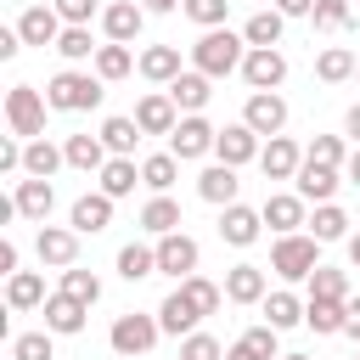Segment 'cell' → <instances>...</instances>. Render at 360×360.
I'll list each match as a JSON object with an SVG mask.
<instances>
[{
	"mask_svg": "<svg viewBox=\"0 0 360 360\" xmlns=\"http://www.w3.org/2000/svg\"><path fill=\"white\" fill-rule=\"evenodd\" d=\"M96 39H90V28H62V39H56V56L62 62H96Z\"/></svg>",
	"mask_w": 360,
	"mask_h": 360,
	"instance_id": "42",
	"label": "cell"
},
{
	"mask_svg": "<svg viewBox=\"0 0 360 360\" xmlns=\"http://www.w3.org/2000/svg\"><path fill=\"white\" fill-rule=\"evenodd\" d=\"M264 292H270V281H264L259 264H231L225 270V298L231 304H264Z\"/></svg>",
	"mask_w": 360,
	"mask_h": 360,
	"instance_id": "25",
	"label": "cell"
},
{
	"mask_svg": "<svg viewBox=\"0 0 360 360\" xmlns=\"http://www.w3.org/2000/svg\"><path fill=\"white\" fill-rule=\"evenodd\" d=\"M62 152H68V169H79V174H101L107 169V141L101 135H90V129H79V135H68L62 141Z\"/></svg>",
	"mask_w": 360,
	"mask_h": 360,
	"instance_id": "17",
	"label": "cell"
},
{
	"mask_svg": "<svg viewBox=\"0 0 360 360\" xmlns=\"http://www.w3.org/2000/svg\"><path fill=\"white\" fill-rule=\"evenodd\" d=\"M158 338H163L158 315H141V309L118 315V321H112V332H107L112 354H124V360H141V354H152V343H158Z\"/></svg>",
	"mask_w": 360,
	"mask_h": 360,
	"instance_id": "5",
	"label": "cell"
},
{
	"mask_svg": "<svg viewBox=\"0 0 360 360\" xmlns=\"http://www.w3.org/2000/svg\"><path fill=\"white\" fill-rule=\"evenodd\" d=\"M68 225H73L79 236H96V231H107V225H112V197H107V191H84V197L73 202Z\"/></svg>",
	"mask_w": 360,
	"mask_h": 360,
	"instance_id": "21",
	"label": "cell"
},
{
	"mask_svg": "<svg viewBox=\"0 0 360 360\" xmlns=\"http://www.w3.org/2000/svg\"><path fill=\"white\" fill-rule=\"evenodd\" d=\"M225 360H264V354H259V349H253V343H248V338H236V343H231V349H225Z\"/></svg>",
	"mask_w": 360,
	"mask_h": 360,
	"instance_id": "56",
	"label": "cell"
},
{
	"mask_svg": "<svg viewBox=\"0 0 360 360\" xmlns=\"http://www.w3.org/2000/svg\"><path fill=\"white\" fill-rule=\"evenodd\" d=\"M180 292L191 298V309H197V315H214V309H219V298H225V287H214L208 276H186V281H180Z\"/></svg>",
	"mask_w": 360,
	"mask_h": 360,
	"instance_id": "44",
	"label": "cell"
},
{
	"mask_svg": "<svg viewBox=\"0 0 360 360\" xmlns=\"http://www.w3.org/2000/svg\"><path fill=\"white\" fill-rule=\"evenodd\" d=\"M259 169H264V180H298V169H304V152H298V141H292V135H276V141H264V152H259Z\"/></svg>",
	"mask_w": 360,
	"mask_h": 360,
	"instance_id": "14",
	"label": "cell"
},
{
	"mask_svg": "<svg viewBox=\"0 0 360 360\" xmlns=\"http://www.w3.org/2000/svg\"><path fill=\"white\" fill-rule=\"evenodd\" d=\"M118 276H124V281H146V276H158V248H141V242L118 248Z\"/></svg>",
	"mask_w": 360,
	"mask_h": 360,
	"instance_id": "40",
	"label": "cell"
},
{
	"mask_svg": "<svg viewBox=\"0 0 360 360\" xmlns=\"http://www.w3.org/2000/svg\"><path fill=\"white\" fill-rule=\"evenodd\" d=\"M248 62V39L231 34V28H208L197 45H191V68L208 73V79H225V73H242Z\"/></svg>",
	"mask_w": 360,
	"mask_h": 360,
	"instance_id": "1",
	"label": "cell"
},
{
	"mask_svg": "<svg viewBox=\"0 0 360 360\" xmlns=\"http://www.w3.org/2000/svg\"><path fill=\"white\" fill-rule=\"evenodd\" d=\"M174 6H186V0H141L146 17H163V11H174Z\"/></svg>",
	"mask_w": 360,
	"mask_h": 360,
	"instance_id": "58",
	"label": "cell"
},
{
	"mask_svg": "<svg viewBox=\"0 0 360 360\" xmlns=\"http://www.w3.org/2000/svg\"><path fill=\"white\" fill-rule=\"evenodd\" d=\"M354 68H360V56L343 51V45H326V51L315 56V79H321V84H343V79H354Z\"/></svg>",
	"mask_w": 360,
	"mask_h": 360,
	"instance_id": "36",
	"label": "cell"
},
{
	"mask_svg": "<svg viewBox=\"0 0 360 360\" xmlns=\"http://www.w3.org/2000/svg\"><path fill=\"white\" fill-rule=\"evenodd\" d=\"M135 62H141V56H129V45H101L96 62H90V73H96L101 84H118V79H129Z\"/></svg>",
	"mask_w": 360,
	"mask_h": 360,
	"instance_id": "35",
	"label": "cell"
},
{
	"mask_svg": "<svg viewBox=\"0 0 360 360\" xmlns=\"http://www.w3.org/2000/svg\"><path fill=\"white\" fill-rule=\"evenodd\" d=\"M62 17H56V6H28L22 17H17V34H22V45H51L56 51V39H62Z\"/></svg>",
	"mask_w": 360,
	"mask_h": 360,
	"instance_id": "16",
	"label": "cell"
},
{
	"mask_svg": "<svg viewBox=\"0 0 360 360\" xmlns=\"http://www.w3.org/2000/svg\"><path fill=\"white\" fill-rule=\"evenodd\" d=\"M276 11H281V17H309L315 0H276Z\"/></svg>",
	"mask_w": 360,
	"mask_h": 360,
	"instance_id": "55",
	"label": "cell"
},
{
	"mask_svg": "<svg viewBox=\"0 0 360 360\" xmlns=\"http://www.w3.org/2000/svg\"><path fill=\"white\" fill-rule=\"evenodd\" d=\"M45 90H34V84H11L6 90V124H11V135H22V141H39L45 135Z\"/></svg>",
	"mask_w": 360,
	"mask_h": 360,
	"instance_id": "4",
	"label": "cell"
},
{
	"mask_svg": "<svg viewBox=\"0 0 360 360\" xmlns=\"http://www.w3.org/2000/svg\"><path fill=\"white\" fill-rule=\"evenodd\" d=\"M242 124H248L259 141H276V135L287 129V101H281L276 90H253L248 107H242Z\"/></svg>",
	"mask_w": 360,
	"mask_h": 360,
	"instance_id": "6",
	"label": "cell"
},
{
	"mask_svg": "<svg viewBox=\"0 0 360 360\" xmlns=\"http://www.w3.org/2000/svg\"><path fill=\"white\" fill-rule=\"evenodd\" d=\"M259 231H264V214H259V208H248V202H231V208L219 214V236H225L231 248H253V242H259Z\"/></svg>",
	"mask_w": 360,
	"mask_h": 360,
	"instance_id": "19",
	"label": "cell"
},
{
	"mask_svg": "<svg viewBox=\"0 0 360 360\" xmlns=\"http://www.w3.org/2000/svg\"><path fill=\"white\" fill-rule=\"evenodd\" d=\"M309 236H315V242H349V214H343L338 202H321V208L309 214Z\"/></svg>",
	"mask_w": 360,
	"mask_h": 360,
	"instance_id": "39",
	"label": "cell"
},
{
	"mask_svg": "<svg viewBox=\"0 0 360 360\" xmlns=\"http://www.w3.org/2000/svg\"><path fill=\"white\" fill-rule=\"evenodd\" d=\"M0 276H17V242L11 236L0 242Z\"/></svg>",
	"mask_w": 360,
	"mask_h": 360,
	"instance_id": "54",
	"label": "cell"
},
{
	"mask_svg": "<svg viewBox=\"0 0 360 360\" xmlns=\"http://www.w3.org/2000/svg\"><path fill=\"white\" fill-rule=\"evenodd\" d=\"M343 180H349V186H360V146L349 152V163H343Z\"/></svg>",
	"mask_w": 360,
	"mask_h": 360,
	"instance_id": "60",
	"label": "cell"
},
{
	"mask_svg": "<svg viewBox=\"0 0 360 360\" xmlns=\"http://www.w3.org/2000/svg\"><path fill=\"white\" fill-rule=\"evenodd\" d=\"M180 225H186V219H180V202H174V197H152V202L141 208V231H146V236H174Z\"/></svg>",
	"mask_w": 360,
	"mask_h": 360,
	"instance_id": "33",
	"label": "cell"
},
{
	"mask_svg": "<svg viewBox=\"0 0 360 360\" xmlns=\"http://www.w3.org/2000/svg\"><path fill=\"white\" fill-rule=\"evenodd\" d=\"M96 135L107 141V152H112V158H135L141 124H135V118H124V112H112V118H101V129H96Z\"/></svg>",
	"mask_w": 360,
	"mask_h": 360,
	"instance_id": "30",
	"label": "cell"
},
{
	"mask_svg": "<svg viewBox=\"0 0 360 360\" xmlns=\"http://www.w3.org/2000/svg\"><path fill=\"white\" fill-rule=\"evenodd\" d=\"M343 321H349V304H338V298H309V304H304V326L321 332V338L343 332Z\"/></svg>",
	"mask_w": 360,
	"mask_h": 360,
	"instance_id": "34",
	"label": "cell"
},
{
	"mask_svg": "<svg viewBox=\"0 0 360 360\" xmlns=\"http://www.w3.org/2000/svg\"><path fill=\"white\" fill-rule=\"evenodd\" d=\"M349 264H354V270H360V231H354V236H349Z\"/></svg>",
	"mask_w": 360,
	"mask_h": 360,
	"instance_id": "61",
	"label": "cell"
},
{
	"mask_svg": "<svg viewBox=\"0 0 360 360\" xmlns=\"http://www.w3.org/2000/svg\"><path fill=\"white\" fill-rule=\"evenodd\" d=\"M354 79H360V68H354Z\"/></svg>",
	"mask_w": 360,
	"mask_h": 360,
	"instance_id": "63",
	"label": "cell"
},
{
	"mask_svg": "<svg viewBox=\"0 0 360 360\" xmlns=\"http://www.w3.org/2000/svg\"><path fill=\"white\" fill-rule=\"evenodd\" d=\"M180 360H225V343L214 332H191V338H180Z\"/></svg>",
	"mask_w": 360,
	"mask_h": 360,
	"instance_id": "49",
	"label": "cell"
},
{
	"mask_svg": "<svg viewBox=\"0 0 360 360\" xmlns=\"http://www.w3.org/2000/svg\"><path fill=\"white\" fill-rule=\"evenodd\" d=\"M281 28H287V17L270 6V11H253L242 22V39H248V51H276L281 45Z\"/></svg>",
	"mask_w": 360,
	"mask_h": 360,
	"instance_id": "28",
	"label": "cell"
},
{
	"mask_svg": "<svg viewBox=\"0 0 360 360\" xmlns=\"http://www.w3.org/2000/svg\"><path fill=\"white\" fill-rule=\"evenodd\" d=\"M180 11H186V17H191L202 34H208V28H225V11H231V0H186Z\"/></svg>",
	"mask_w": 360,
	"mask_h": 360,
	"instance_id": "48",
	"label": "cell"
},
{
	"mask_svg": "<svg viewBox=\"0 0 360 360\" xmlns=\"http://www.w3.org/2000/svg\"><path fill=\"white\" fill-rule=\"evenodd\" d=\"M287 79V56L281 51H248V62H242V84L248 90H276Z\"/></svg>",
	"mask_w": 360,
	"mask_h": 360,
	"instance_id": "20",
	"label": "cell"
},
{
	"mask_svg": "<svg viewBox=\"0 0 360 360\" xmlns=\"http://www.w3.org/2000/svg\"><path fill=\"white\" fill-rule=\"evenodd\" d=\"M34 253H39V264H51V270H73V264H79V231H73V225H39Z\"/></svg>",
	"mask_w": 360,
	"mask_h": 360,
	"instance_id": "8",
	"label": "cell"
},
{
	"mask_svg": "<svg viewBox=\"0 0 360 360\" xmlns=\"http://www.w3.org/2000/svg\"><path fill=\"white\" fill-rule=\"evenodd\" d=\"M174 180H180V158H174V152H152V158L141 163V186H146L152 197H169Z\"/></svg>",
	"mask_w": 360,
	"mask_h": 360,
	"instance_id": "32",
	"label": "cell"
},
{
	"mask_svg": "<svg viewBox=\"0 0 360 360\" xmlns=\"http://www.w3.org/2000/svg\"><path fill=\"white\" fill-rule=\"evenodd\" d=\"M197 259H202V248H197L186 231H174V236H158V270H163V276H174V281L197 276Z\"/></svg>",
	"mask_w": 360,
	"mask_h": 360,
	"instance_id": "11",
	"label": "cell"
},
{
	"mask_svg": "<svg viewBox=\"0 0 360 360\" xmlns=\"http://www.w3.org/2000/svg\"><path fill=\"white\" fill-rule=\"evenodd\" d=\"M242 338H248V343H253V349H259V354H264V360H281V354H276V338H281V332H276V326H270V321H259V326H248V332H242Z\"/></svg>",
	"mask_w": 360,
	"mask_h": 360,
	"instance_id": "51",
	"label": "cell"
},
{
	"mask_svg": "<svg viewBox=\"0 0 360 360\" xmlns=\"http://www.w3.org/2000/svg\"><path fill=\"white\" fill-rule=\"evenodd\" d=\"M84 315H90V304H79V298H68V292H51V298H45V332H56V338L84 332Z\"/></svg>",
	"mask_w": 360,
	"mask_h": 360,
	"instance_id": "22",
	"label": "cell"
},
{
	"mask_svg": "<svg viewBox=\"0 0 360 360\" xmlns=\"http://www.w3.org/2000/svg\"><path fill=\"white\" fill-rule=\"evenodd\" d=\"M135 124H141V135H174L180 107L169 101V90H152V96H141V101H135Z\"/></svg>",
	"mask_w": 360,
	"mask_h": 360,
	"instance_id": "13",
	"label": "cell"
},
{
	"mask_svg": "<svg viewBox=\"0 0 360 360\" xmlns=\"http://www.w3.org/2000/svg\"><path fill=\"white\" fill-rule=\"evenodd\" d=\"M208 96H214V79H208V73H197V68H186V73L169 84V101L180 107V118H186V112H202V107H208Z\"/></svg>",
	"mask_w": 360,
	"mask_h": 360,
	"instance_id": "23",
	"label": "cell"
},
{
	"mask_svg": "<svg viewBox=\"0 0 360 360\" xmlns=\"http://www.w3.org/2000/svg\"><path fill=\"white\" fill-rule=\"evenodd\" d=\"M338 186H343V169H326V163H309L304 158V169H298V180H292V191L304 197V202H332L338 197Z\"/></svg>",
	"mask_w": 360,
	"mask_h": 360,
	"instance_id": "15",
	"label": "cell"
},
{
	"mask_svg": "<svg viewBox=\"0 0 360 360\" xmlns=\"http://www.w3.org/2000/svg\"><path fill=\"white\" fill-rule=\"evenodd\" d=\"M343 332L360 343V298H349V321H343Z\"/></svg>",
	"mask_w": 360,
	"mask_h": 360,
	"instance_id": "57",
	"label": "cell"
},
{
	"mask_svg": "<svg viewBox=\"0 0 360 360\" xmlns=\"http://www.w3.org/2000/svg\"><path fill=\"white\" fill-rule=\"evenodd\" d=\"M309 298H338V304H349V270L315 264V276H309Z\"/></svg>",
	"mask_w": 360,
	"mask_h": 360,
	"instance_id": "41",
	"label": "cell"
},
{
	"mask_svg": "<svg viewBox=\"0 0 360 360\" xmlns=\"http://www.w3.org/2000/svg\"><path fill=\"white\" fill-rule=\"evenodd\" d=\"M141 28H146L141 0H112V6L101 11V34H107V45H135Z\"/></svg>",
	"mask_w": 360,
	"mask_h": 360,
	"instance_id": "9",
	"label": "cell"
},
{
	"mask_svg": "<svg viewBox=\"0 0 360 360\" xmlns=\"http://www.w3.org/2000/svg\"><path fill=\"white\" fill-rule=\"evenodd\" d=\"M304 158H309V163H326V169H343V163H349V146H343V135H315V141L304 146Z\"/></svg>",
	"mask_w": 360,
	"mask_h": 360,
	"instance_id": "46",
	"label": "cell"
},
{
	"mask_svg": "<svg viewBox=\"0 0 360 360\" xmlns=\"http://www.w3.org/2000/svg\"><path fill=\"white\" fill-rule=\"evenodd\" d=\"M315 264H321V242H315L309 231L276 236V248H270V270H276L281 281H309V276H315Z\"/></svg>",
	"mask_w": 360,
	"mask_h": 360,
	"instance_id": "3",
	"label": "cell"
},
{
	"mask_svg": "<svg viewBox=\"0 0 360 360\" xmlns=\"http://www.w3.org/2000/svg\"><path fill=\"white\" fill-rule=\"evenodd\" d=\"M281 360H309V354H281Z\"/></svg>",
	"mask_w": 360,
	"mask_h": 360,
	"instance_id": "62",
	"label": "cell"
},
{
	"mask_svg": "<svg viewBox=\"0 0 360 360\" xmlns=\"http://www.w3.org/2000/svg\"><path fill=\"white\" fill-rule=\"evenodd\" d=\"M17 51H22V34L17 28H0V62H11Z\"/></svg>",
	"mask_w": 360,
	"mask_h": 360,
	"instance_id": "53",
	"label": "cell"
},
{
	"mask_svg": "<svg viewBox=\"0 0 360 360\" xmlns=\"http://www.w3.org/2000/svg\"><path fill=\"white\" fill-rule=\"evenodd\" d=\"M197 321H202V315L191 309V298H186L180 287H174V292L158 304V326H163L169 338H191V332H197Z\"/></svg>",
	"mask_w": 360,
	"mask_h": 360,
	"instance_id": "27",
	"label": "cell"
},
{
	"mask_svg": "<svg viewBox=\"0 0 360 360\" xmlns=\"http://www.w3.org/2000/svg\"><path fill=\"white\" fill-rule=\"evenodd\" d=\"M22 169V146H17V135H6L0 141V174H17Z\"/></svg>",
	"mask_w": 360,
	"mask_h": 360,
	"instance_id": "52",
	"label": "cell"
},
{
	"mask_svg": "<svg viewBox=\"0 0 360 360\" xmlns=\"http://www.w3.org/2000/svg\"><path fill=\"white\" fill-rule=\"evenodd\" d=\"M315 28L321 34H343V28H354V11H349V0H315Z\"/></svg>",
	"mask_w": 360,
	"mask_h": 360,
	"instance_id": "45",
	"label": "cell"
},
{
	"mask_svg": "<svg viewBox=\"0 0 360 360\" xmlns=\"http://www.w3.org/2000/svg\"><path fill=\"white\" fill-rule=\"evenodd\" d=\"M51 338L56 332H22V338H11V360H56Z\"/></svg>",
	"mask_w": 360,
	"mask_h": 360,
	"instance_id": "47",
	"label": "cell"
},
{
	"mask_svg": "<svg viewBox=\"0 0 360 360\" xmlns=\"http://www.w3.org/2000/svg\"><path fill=\"white\" fill-rule=\"evenodd\" d=\"M214 141H219V129H214L202 112H186V118L174 124V135H169V152H174L180 163H191V158H208Z\"/></svg>",
	"mask_w": 360,
	"mask_h": 360,
	"instance_id": "7",
	"label": "cell"
},
{
	"mask_svg": "<svg viewBox=\"0 0 360 360\" xmlns=\"http://www.w3.org/2000/svg\"><path fill=\"white\" fill-rule=\"evenodd\" d=\"M259 152H264V141L236 118V124H225L219 129V141H214V158L219 163H231V169H242V163H259Z\"/></svg>",
	"mask_w": 360,
	"mask_h": 360,
	"instance_id": "10",
	"label": "cell"
},
{
	"mask_svg": "<svg viewBox=\"0 0 360 360\" xmlns=\"http://www.w3.org/2000/svg\"><path fill=\"white\" fill-rule=\"evenodd\" d=\"M343 129H349V141H354V146H360V101H354V107H349V112H343Z\"/></svg>",
	"mask_w": 360,
	"mask_h": 360,
	"instance_id": "59",
	"label": "cell"
},
{
	"mask_svg": "<svg viewBox=\"0 0 360 360\" xmlns=\"http://www.w3.org/2000/svg\"><path fill=\"white\" fill-rule=\"evenodd\" d=\"M62 163H68V152H62V146H51L45 135L22 146V174H34V180H51V174H56Z\"/></svg>",
	"mask_w": 360,
	"mask_h": 360,
	"instance_id": "31",
	"label": "cell"
},
{
	"mask_svg": "<svg viewBox=\"0 0 360 360\" xmlns=\"http://www.w3.org/2000/svg\"><path fill=\"white\" fill-rule=\"evenodd\" d=\"M236 186H242V180H236L231 163H208V169L197 174V197L214 202V208H231V202H236Z\"/></svg>",
	"mask_w": 360,
	"mask_h": 360,
	"instance_id": "24",
	"label": "cell"
},
{
	"mask_svg": "<svg viewBox=\"0 0 360 360\" xmlns=\"http://www.w3.org/2000/svg\"><path fill=\"white\" fill-rule=\"evenodd\" d=\"M45 276L39 270H17V276H6V304L11 309H45Z\"/></svg>",
	"mask_w": 360,
	"mask_h": 360,
	"instance_id": "29",
	"label": "cell"
},
{
	"mask_svg": "<svg viewBox=\"0 0 360 360\" xmlns=\"http://www.w3.org/2000/svg\"><path fill=\"white\" fill-rule=\"evenodd\" d=\"M56 292H68V298H79V304H96V298H101V276L73 264V270H62V287H56Z\"/></svg>",
	"mask_w": 360,
	"mask_h": 360,
	"instance_id": "43",
	"label": "cell"
},
{
	"mask_svg": "<svg viewBox=\"0 0 360 360\" xmlns=\"http://www.w3.org/2000/svg\"><path fill=\"white\" fill-rule=\"evenodd\" d=\"M259 214H264V225H270L276 236H292L298 225H309V208H304V197H298V191H270Z\"/></svg>",
	"mask_w": 360,
	"mask_h": 360,
	"instance_id": "12",
	"label": "cell"
},
{
	"mask_svg": "<svg viewBox=\"0 0 360 360\" xmlns=\"http://www.w3.org/2000/svg\"><path fill=\"white\" fill-rule=\"evenodd\" d=\"M11 202H17V214H22V219L45 225V219H51V208H56V191H51V180L22 174V180H17V191H11Z\"/></svg>",
	"mask_w": 360,
	"mask_h": 360,
	"instance_id": "18",
	"label": "cell"
},
{
	"mask_svg": "<svg viewBox=\"0 0 360 360\" xmlns=\"http://www.w3.org/2000/svg\"><path fill=\"white\" fill-rule=\"evenodd\" d=\"M51 6H56V17H62L68 28H90V17H101V11H107L101 0H51Z\"/></svg>",
	"mask_w": 360,
	"mask_h": 360,
	"instance_id": "50",
	"label": "cell"
},
{
	"mask_svg": "<svg viewBox=\"0 0 360 360\" xmlns=\"http://www.w3.org/2000/svg\"><path fill=\"white\" fill-rule=\"evenodd\" d=\"M101 96H107V84H101L96 73H84V68H62V73H51V84H45L51 112H90V107H101Z\"/></svg>",
	"mask_w": 360,
	"mask_h": 360,
	"instance_id": "2",
	"label": "cell"
},
{
	"mask_svg": "<svg viewBox=\"0 0 360 360\" xmlns=\"http://www.w3.org/2000/svg\"><path fill=\"white\" fill-rule=\"evenodd\" d=\"M135 68H141V79H152V84H163V90H169V84H174V79L186 73V68H180V51H174V45H146Z\"/></svg>",
	"mask_w": 360,
	"mask_h": 360,
	"instance_id": "26",
	"label": "cell"
},
{
	"mask_svg": "<svg viewBox=\"0 0 360 360\" xmlns=\"http://www.w3.org/2000/svg\"><path fill=\"white\" fill-rule=\"evenodd\" d=\"M141 186V169H135V158H107V169H101V191L118 202V197H129Z\"/></svg>",
	"mask_w": 360,
	"mask_h": 360,
	"instance_id": "38",
	"label": "cell"
},
{
	"mask_svg": "<svg viewBox=\"0 0 360 360\" xmlns=\"http://www.w3.org/2000/svg\"><path fill=\"white\" fill-rule=\"evenodd\" d=\"M259 309H264V321H270L276 332H287V326H298V321H304V298H298V292H287V287H281V292H264V304H259Z\"/></svg>",
	"mask_w": 360,
	"mask_h": 360,
	"instance_id": "37",
	"label": "cell"
}]
</instances>
